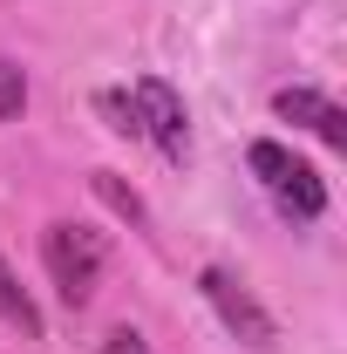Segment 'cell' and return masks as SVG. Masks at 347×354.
<instances>
[{"label":"cell","mask_w":347,"mask_h":354,"mask_svg":"<svg viewBox=\"0 0 347 354\" xmlns=\"http://www.w3.org/2000/svg\"><path fill=\"white\" fill-rule=\"evenodd\" d=\"M41 266H48V286L62 293V307H88L95 286H102V266H109V245L102 232H88L75 218H55L41 232Z\"/></svg>","instance_id":"cell-1"},{"label":"cell","mask_w":347,"mask_h":354,"mask_svg":"<svg viewBox=\"0 0 347 354\" xmlns=\"http://www.w3.org/2000/svg\"><path fill=\"white\" fill-rule=\"evenodd\" d=\"M245 164H252V177H259V191L272 198V212H279V218L313 225L320 212H327V184H320V171H313L306 157H293L286 143L259 136V143L245 150Z\"/></svg>","instance_id":"cell-2"},{"label":"cell","mask_w":347,"mask_h":354,"mask_svg":"<svg viewBox=\"0 0 347 354\" xmlns=\"http://www.w3.org/2000/svg\"><path fill=\"white\" fill-rule=\"evenodd\" d=\"M102 354H150V341H143L136 327H109V334H102Z\"/></svg>","instance_id":"cell-9"},{"label":"cell","mask_w":347,"mask_h":354,"mask_svg":"<svg viewBox=\"0 0 347 354\" xmlns=\"http://www.w3.org/2000/svg\"><path fill=\"white\" fill-rule=\"evenodd\" d=\"M21 109H28V75H21L14 62H0V123L21 116Z\"/></svg>","instance_id":"cell-8"},{"label":"cell","mask_w":347,"mask_h":354,"mask_svg":"<svg viewBox=\"0 0 347 354\" xmlns=\"http://www.w3.org/2000/svg\"><path fill=\"white\" fill-rule=\"evenodd\" d=\"M272 116H286V123H300V130H313L327 150H347V109L327 95V88H306V82H293V88H279L272 95Z\"/></svg>","instance_id":"cell-5"},{"label":"cell","mask_w":347,"mask_h":354,"mask_svg":"<svg viewBox=\"0 0 347 354\" xmlns=\"http://www.w3.org/2000/svg\"><path fill=\"white\" fill-rule=\"evenodd\" d=\"M88 184H95V198H102L109 212H123V218H130V225H150V212H143V198H136V191H130V184H123V177H116V171H95V177H88Z\"/></svg>","instance_id":"cell-7"},{"label":"cell","mask_w":347,"mask_h":354,"mask_svg":"<svg viewBox=\"0 0 347 354\" xmlns=\"http://www.w3.org/2000/svg\"><path fill=\"white\" fill-rule=\"evenodd\" d=\"M0 320H7V327H14V334H28V341H41V307H35V293H28V286H21V272H14V266L0 259Z\"/></svg>","instance_id":"cell-6"},{"label":"cell","mask_w":347,"mask_h":354,"mask_svg":"<svg viewBox=\"0 0 347 354\" xmlns=\"http://www.w3.org/2000/svg\"><path fill=\"white\" fill-rule=\"evenodd\" d=\"M198 293L212 300V313L225 320V334H238L245 348H259V354L272 348V334H279V327H272V313L259 307V293H252L232 266H205V272H198Z\"/></svg>","instance_id":"cell-4"},{"label":"cell","mask_w":347,"mask_h":354,"mask_svg":"<svg viewBox=\"0 0 347 354\" xmlns=\"http://www.w3.org/2000/svg\"><path fill=\"white\" fill-rule=\"evenodd\" d=\"M130 116H136V136L157 150V157H171V164H184L191 157V109H184V95H177L164 75H136L130 88Z\"/></svg>","instance_id":"cell-3"}]
</instances>
